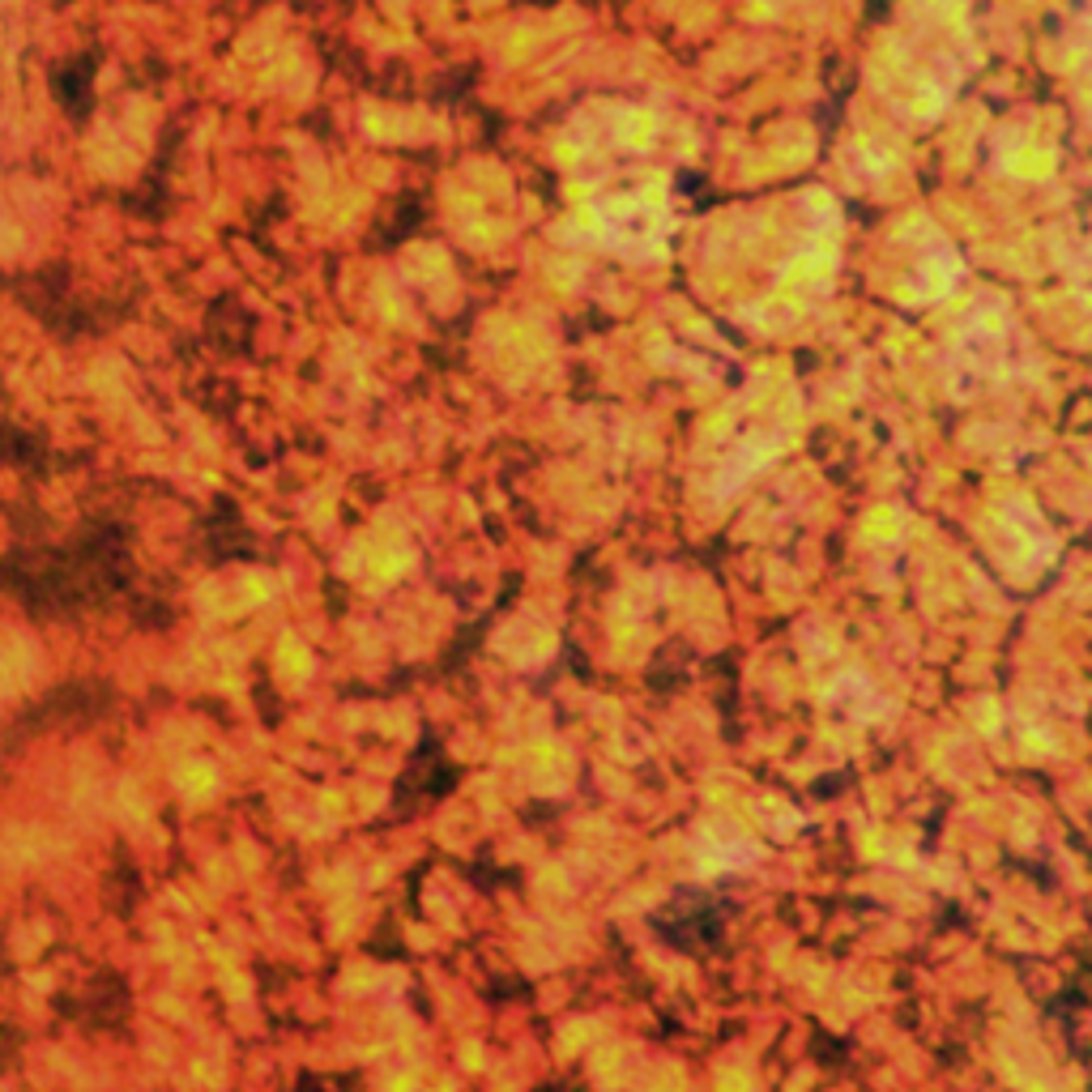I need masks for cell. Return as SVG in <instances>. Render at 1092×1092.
<instances>
[{"instance_id": "cell-1", "label": "cell", "mask_w": 1092, "mask_h": 1092, "mask_svg": "<svg viewBox=\"0 0 1092 1092\" xmlns=\"http://www.w3.org/2000/svg\"><path fill=\"white\" fill-rule=\"evenodd\" d=\"M721 1092H751V1080L742 1071H726L721 1076Z\"/></svg>"}]
</instances>
